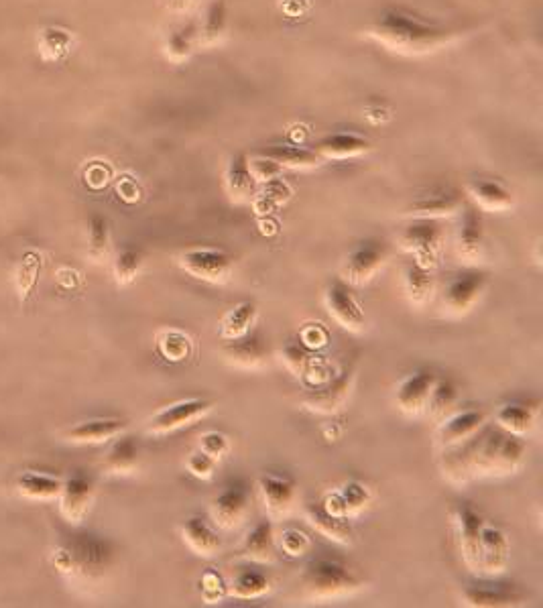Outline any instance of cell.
Wrapping results in <instances>:
<instances>
[{
	"instance_id": "7c38bea8",
	"label": "cell",
	"mask_w": 543,
	"mask_h": 608,
	"mask_svg": "<svg viewBox=\"0 0 543 608\" xmlns=\"http://www.w3.org/2000/svg\"><path fill=\"white\" fill-rule=\"evenodd\" d=\"M452 515L464 564L472 572H480V531L485 521L470 503H458Z\"/></svg>"
},
{
	"instance_id": "d590c367",
	"label": "cell",
	"mask_w": 543,
	"mask_h": 608,
	"mask_svg": "<svg viewBox=\"0 0 543 608\" xmlns=\"http://www.w3.org/2000/svg\"><path fill=\"white\" fill-rule=\"evenodd\" d=\"M74 47V33L66 27L49 25L39 33V53L49 64L62 62Z\"/></svg>"
},
{
	"instance_id": "8992f818",
	"label": "cell",
	"mask_w": 543,
	"mask_h": 608,
	"mask_svg": "<svg viewBox=\"0 0 543 608\" xmlns=\"http://www.w3.org/2000/svg\"><path fill=\"white\" fill-rule=\"evenodd\" d=\"M389 249L383 240H362L350 251L342 267V279L350 285L369 283L387 263Z\"/></svg>"
},
{
	"instance_id": "c3c4849f",
	"label": "cell",
	"mask_w": 543,
	"mask_h": 608,
	"mask_svg": "<svg viewBox=\"0 0 543 608\" xmlns=\"http://www.w3.org/2000/svg\"><path fill=\"white\" fill-rule=\"evenodd\" d=\"M279 545H281L283 554H287L289 558H301L310 552L312 541L306 533H301L299 529H285L281 533Z\"/></svg>"
},
{
	"instance_id": "7bdbcfd3",
	"label": "cell",
	"mask_w": 543,
	"mask_h": 608,
	"mask_svg": "<svg viewBox=\"0 0 543 608\" xmlns=\"http://www.w3.org/2000/svg\"><path fill=\"white\" fill-rule=\"evenodd\" d=\"M143 265H145L143 251L137 247H125L116 255L112 271L120 285H131L139 277Z\"/></svg>"
},
{
	"instance_id": "9a60e30c",
	"label": "cell",
	"mask_w": 543,
	"mask_h": 608,
	"mask_svg": "<svg viewBox=\"0 0 543 608\" xmlns=\"http://www.w3.org/2000/svg\"><path fill=\"white\" fill-rule=\"evenodd\" d=\"M462 220L456 234V255L466 265H476L485 253V224L476 206L462 208Z\"/></svg>"
},
{
	"instance_id": "4316f807",
	"label": "cell",
	"mask_w": 543,
	"mask_h": 608,
	"mask_svg": "<svg viewBox=\"0 0 543 608\" xmlns=\"http://www.w3.org/2000/svg\"><path fill=\"white\" fill-rule=\"evenodd\" d=\"M181 537L188 543L190 550L202 558H212L222 550V539L208 523L206 517H190L181 525Z\"/></svg>"
},
{
	"instance_id": "d6a6232c",
	"label": "cell",
	"mask_w": 543,
	"mask_h": 608,
	"mask_svg": "<svg viewBox=\"0 0 543 608\" xmlns=\"http://www.w3.org/2000/svg\"><path fill=\"white\" fill-rule=\"evenodd\" d=\"M141 450L133 436L120 434L104 456V468L110 474H131L139 468Z\"/></svg>"
},
{
	"instance_id": "ab89813d",
	"label": "cell",
	"mask_w": 543,
	"mask_h": 608,
	"mask_svg": "<svg viewBox=\"0 0 543 608\" xmlns=\"http://www.w3.org/2000/svg\"><path fill=\"white\" fill-rule=\"evenodd\" d=\"M281 358L285 362V367L293 375L304 377V375H308L310 371L316 369L320 356H316L312 348H308L306 344H301L299 340H289L281 350Z\"/></svg>"
},
{
	"instance_id": "7dc6e473",
	"label": "cell",
	"mask_w": 543,
	"mask_h": 608,
	"mask_svg": "<svg viewBox=\"0 0 543 608\" xmlns=\"http://www.w3.org/2000/svg\"><path fill=\"white\" fill-rule=\"evenodd\" d=\"M200 594H202L204 602H208V604L220 602L228 594V582L224 580V576L220 572L206 570L200 578Z\"/></svg>"
},
{
	"instance_id": "2e32d148",
	"label": "cell",
	"mask_w": 543,
	"mask_h": 608,
	"mask_svg": "<svg viewBox=\"0 0 543 608\" xmlns=\"http://www.w3.org/2000/svg\"><path fill=\"white\" fill-rule=\"evenodd\" d=\"M94 501V484L86 474H72L64 480L62 493H59V509L68 523L78 525L90 511Z\"/></svg>"
},
{
	"instance_id": "44dd1931",
	"label": "cell",
	"mask_w": 543,
	"mask_h": 608,
	"mask_svg": "<svg viewBox=\"0 0 543 608\" xmlns=\"http://www.w3.org/2000/svg\"><path fill=\"white\" fill-rule=\"evenodd\" d=\"M222 356L226 362L240 369H261L269 358V346L263 336L247 334L243 338L226 340L222 346Z\"/></svg>"
},
{
	"instance_id": "8fae6325",
	"label": "cell",
	"mask_w": 543,
	"mask_h": 608,
	"mask_svg": "<svg viewBox=\"0 0 543 608\" xmlns=\"http://www.w3.org/2000/svg\"><path fill=\"white\" fill-rule=\"evenodd\" d=\"M489 283V275L480 269H466L458 273L444 291V306L448 312L456 316L468 314L480 295L485 293Z\"/></svg>"
},
{
	"instance_id": "5b68a950",
	"label": "cell",
	"mask_w": 543,
	"mask_h": 608,
	"mask_svg": "<svg viewBox=\"0 0 543 608\" xmlns=\"http://www.w3.org/2000/svg\"><path fill=\"white\" fill-rule=\"evenodd\" d=\"M212 401L208 399H184L171 403L163 409H159L147 423V432L153 436H167L177 430H184L206 417L212 411Z\"/></svg>"
},
{
	"instance_id": "681fc988",
	"label": "cell",
	"mask_w": 543,
	"mask_h": 608,
	"mask_svg": "<svg viewBox=\"0 0 543 608\" xmlns=\"http://www.w3.org/2000/svg\"><path fill=\"white\" fill-rule=\"evenodd\" d=\"M198 450H202L204 454H208L210 458H214V460L218 462V460H222V458L228 454L230 442H228V438H226L224 434H220V432H206V434L200 438Z\"/></svg>"
},
{
	"instance_id": "11a10c76",
	"label": "cell",
	"mask_w": 543,
	"mask_h": 608,
	"mask_svg": "<svg viewBox=\"0 0 543 608\" xmlns=\"http://www.w3.org/2000/svg\"><path fill=\"white\" fill-rule=\"evenodd\" d=\"M365 116L371 120V123L379 125V123H385V120H389V110L383 108L379 102H371L365 108Z\"/></svg>"
},
{
	"instance_id": "74e56055",
	"label": "cell",
	"mask_w": 543,
	"mask_h": 608,
	"mask_svg": "<svg viewBox=\"0 0 543 608\" xmlns=\"http://www.w3.org/2000/svg\"><path fill=\"white\" fill-rule=\"evenodd\" d=\"M271 590V580L267 574L259 570H240L234 574V578L228 582V594L240 600H255L265 596Z\"/></svg>"
},
{
	"instance_id": "e0dca14e",
	"label": "cell",
	"mask_w": 543,
	"mask_h": 608,
	"mask_svg": "<svg viewBox=\"0 0 543 608\" xmlns=\"http://www.w3.org/2000/svg\"><path fill=\"white\" fill-rule=\"evenodd\" d=\"M487 423V413L482 409H464L458 413H450L442 419L438 430V442L444 448H456L474 438L482 425Z\"/></svg>"
},
{
	"instance_id": "f1b7e54d",
	"label": "cell",
	"mask_w": 543,
	"mask_h": 608,
	"mask_svg": "<svg viewBox=\"0 0 543 608\" xmlns=\"http://www.w3.org/2000/svg\"><path fill=\"white\" fill-rule=\"evenodd\" d=\"M306 519L318 533H322L330 541L340 543V545H350L352 543L354 531H352V525H350L348 517H338V515L328 513L322 507V503H310L306 507Z\"/></svg>"
},
{
	"instance_id": "f5cc1de1",
	"label": "cell",
	"mask_w": 543,
	"mask_h": 608,
	"mask_svg": "<svg viewBox=\"0 0 543 608\" xmlns=\"http://www.w3.org/2000/svg\"><path fill=\"white\" fill-rule=\"evenodd\" d=\"M299 342H301V344H306V346L312 348V350L322 348V346H326V342H328V332H326V328H322L320 324H310V326H306L304 330H301Z\"/></svg>"
},
{
	"instance_id": "d4e9b609",
	"label": "cell",
	"mask_w": 543,
	"mask_h": 608,
	"mask_svg": "<svg viewBox=\"0 0 543 608\" xmlns=\"http://www.w3.org/2000/svg\"><path fill=\"white\" fill-rule=\"evenodd\" d=\"M224 188H226L228 198L236 204L247 202L255 196L257 181L251 173L247 155L238 153V155L230 157V161L226 165V171H224Z\"/></svg>"
},
{
	"instance_id": "52a82bcc",
	"label": "cell",
	"mask_w": 543,
	"mask_h": 608,
	"mask_svg": "<svg viewBox=\"0 0 543 608\" xmlns=\"http://www.w3.org/2000/svg\"><path fill=\"white\" fill-rule=\"evenodd\" d=\"M527 594L511 582L480 580L462 588V602L472 608H509L521 606Z\"/></svg>"
},
{
	"instance_id": "60d3db41",
	"label": "cell",
	"mask_w": 543,
	"mask_h": 608,
	"mask_svg": "<svg viewBox=\"0 0 543 608\" xmlns=\"http://www.w3.org/2000/svg\"><path fill=\"white\" fill-rule=\"evenodd\" d=\"M456 401H458V389L456 385L450 381V379H438L432 393H430V399H428V405H426V413L436 419V421H442L446 419L454 407H456Z\"/></svg>"
},
{
	"instance_id": "f546056e",
	"label": "cell",
	"mask_w": 543,
	"mask_h": 608,
	"mask_svg": "<svg viewBox=\"0 0 543 608\" xmlns=\"http://www.w3.org/2000/svg\"><path fill=\"white\" fill-rule=\"evenodd\" d=\"M537 417V401H511L499 407L495 419L499 430L513 434V436H525L533 430Z\"/></svg>"
},
{
	"instance_id": "836d02e7",
	"label": "cell",
	"mask_w": 543,
	"mask_h": 608,
	"mask_svg": "<svg viewBox=\"0 0 543 608\" xmlns=\"http://www.w3.org/2000/svg\"><path fill=\"white\" fill-rule=\"evenodd\" d=\"M64 480L53 474L27 470L17 478V489L23 497L35 499V501H51L57 499L62 493Z\"/></svg>"
},
{
	"instance_id": "603a6c76",
	"label": "cell",
	"mask_w": 543,
	"mask_h": 608,
	"mask_svg": "<svg viewBox=\"0 0 543 608\" xmlns=\"http://www.w3.org/2000/svg\"><path fill=\"white\" fill-rule=\"evenodd\" d=\"M127 421L116 419V417H96L88 421H80L66 432V440L80 446H94L104 444L120 434H125Z\"/></svg>"
},
{
	"instance_id": "db71d44e",
	"label": "cell",
	"mask_w": 543,
	"mask_h": 608,
	"mask_svg": "<svg viewBox=\"0 0 543 608\" xmlns=\"http://www.w3.org/2000/svg\"><path fill=\"white\" fill-rule=\"evenodd\" d=\"M322 507H324L328 513H332V515L348 517V519H350L348 509H346V505H344V499H342L340 491H330V493H326L324 499H322Z\"/></svg>"
},
{
	"instance_id": "6da1fadb",
	"label": "cell",
	"mask_w": 543,
	"mask_h": 608,
	"mask_svg": "<svg viewBox=\"0 0 543 608\" xmlns=\"http://www.w3.org/2000/svg\"><path fill=\"white\" fill-rule=\"evenodd\" d=\"M362 33L383 49L405 57L436 53L460 37L458 27L407 7L381 11Z\"/></svg>"
},
{
	"instance_id": "7a4b0ae2",
	"label": "cell",
	"mask_w": 543,
	"mask_h": 608,
	"mask_svg": "<svg viewBox=\"0 0 543 608\" xmlns=\"http://www.w3.org/2000/svg\"><path fill=\"white\" fill-rule=\"evenodd\" d=\"M466 444L462 460L456 458L454 472L464 476H485V474H509L515 472L525 458L527 446L521 436L507 434L503 430L489 432L482 438H470Z\"/></svg>"
},
{
	"instance_id": "1f68e13d",
	"label": "cell",
	"mask_w": 543,
	"mask_h": 608,
	"mask_svg": "<svg viewBox=\"0 0 543 608\" xmlns=\"http://www.w3.org/2000/svg\"><path fill=\"white\" fill-rule=\"evenodd\" d=\"M228 31V3L226 0H210L202 21H198V45H218Z\"/></svg>"
},
{
	"instance_id": "e575fe53",
	"label": "cell",
	"mask_w": 543,
	"mask_h": 608,
	"mask_svg": "<svg viewBox=\"0 0 543 608\" xmlns=\"http://www.w3.org/2000/svg\"><path fill=\"white\" fill-rule=\"evenodd\" d=\"M257 155H263L275 161L281 169H314L322 165L320 155L308 147H295V145H275L261 149Z\"/></svg>"
},
{
	"instance_id": "ba28073f",
	"label": "cell",
	"mask_w": 543,
	"mask_h": 608,
	"mask_svg": "<svg viewBox=\"0 0 543 608\" xmlns=\"http://www.w3.org/2000/svg\"><path fill=\"white\" fill-rule=\"evenodd\" d=\"M326 308L330 316L346 330L350 332H360L367 324L365 310L358 303L352 285L346 283L342 277H336L328 283L326 293H324Z\"/></svg>"
},
{
	"instance_id": "4fadbf2b",
	"label": "cell",
	"mask_w": 543,
	"mask_h": 608,
	"mask_svg": "<svg viewBox=\"0 0 543 608\" xmlns=\"http://www.w3.org/2000/svg\"><path fill=\"white\" fill-rule=\"evenodd\" d=\"M464 208V196L456 188H438L424 196H417L405 210L413 220H442L450 218Z\"/></svg>"
},
{
	"instance_id": "ffe728a7",
	"label": "cell",
	"mask_w": 543,
	"mask_h": 608,
	"mask_svg": "<svg viewBox=\"0 0 543 608\" xmlns=\"http://www.w3.org/2000/svg\"><path fill=\"white\" fill-rule=\"evenodd\" d=\"M466 194L476 208L487 212H507L513 208V192L491 177H474L466 184Z\"/></svg>"
},
{
	"instance_id": "b9f144b4",
	"label": "cell",
	"mask_w": 543,
	"mask_h": 608,
	"mask_svg": "<svg viewBox=\"0 0 543 608\" xmlns=\"http://www.w3.org/2000/svg\"><path fill=\"white\" fill-rule=\"evenodd\" d=\"M157 350L169 362H181L192 354V340L181 330L169 328L157 336Z\"/></svg>"
},
{
	"instance_id": "8d00e7d4",
	"label": "cell",
	"mask_w": 543,
	"mask_h": 608,
	"mask_svg": "<svg viewBox=\"0 0 543 608\" xmlns=\"http://www.w3.org/2000/svg\"><path fill=\"white\" fill-rule=\"evenodd\" d=\"M257 303L255 301H243L234 306L220 324V338L222 340H234V338H243L247 336L255 322H257Z\"/></svg>"
},
{
	"instance_id": "484cf974",
	"label": "cell",
	"mask_w": 543,
	"mask_h": 608,
	"mask_svg": "<svg viewBox=\"0 0 543 608\" xmlns=\"http://www.w3.org/2000/svg\"><path fill=\"white\" fill-rule=\"evenodd\" d=\"M259 495L271 515H283L295 501V482L279 474H261L257 480Z\"/></svg>"
},
{
	"instance_id": "9f6ffc18",
	"label": "cell",
	"mask_w": 543,
	"mask_h": 608,
	"mask_svg": "<svg viewBox=\"0 0 543 608\" xmlns=\"http://www.w3.org/2000/svg\"><path fill=\"white\" fill-rule=\"evenodd\" d=\"M198 3L200 0H165V7L175 15H184L190 13Z\"/></svg>"
},
{
	"instance_id": "bcb514c9",
	"label": "cell",
	"mask_w": 543,
	"mask_h": 608,
	"mask_svg": "<svg viewBox=\"0 0 543 608\" xmlns=\"http://www.w3.org/2000/svg\"><path fill=\"white\" fill-rule=\"evenodd\" d=\"M342 499H344V505L348 509V515H358L362 509H367L369 503H371V493L365 484H360L356 480L352 482H346L342 489H338Z\"/></svg>"
},
{
	"instance_id": "83f0119b",
	"label": "cell",
	"mask_w": 543,
	"mask_h": 608,
	"mask_svg": "<svg viewBox=\"0 0 543 608\" xmlns=\"http://www.w3.org/2000/svg\"><path fill=\"white\" fill-rule=\"evenodd\" d=\"M200 49L198 45V21H184L167 31L163 53L173 64H184Z\"/></svg>"
},
{
	"instance_id": "7402d4cb",
	"label": "cell",
	"mask_w": 543,
	"mask_h": 608,
	"mask_svg": "<svg viewBox=\"0 0 543 608\" xmlns=\"http://www.w3.org/2000/svg\"><path fill=\"white\" fill-rule=\"evenodd\" d=\"M322 161H344L371 153L373 143L356 133H330L312 147Z\"/></svg>"
},
{
	"instance_id": "cb8c5ba5",
	"label": "cell",
	"mask_w": 543,
	"mask_h": 608,
	"mask_svg": "<svg viewBox=\"0 0 543 608\" xmlns=\"http://www.w3.org/2000/svg\"><path fill=\"white\" fill-rule=\"evenodd\" d=\"M354 377H356V367L354 364H348V367L334 381H330L324 389L308 395L304 399V405L318 413H334L348 399Z\"/></svg>"
},
{
	"instance_id": "3957f363",
	"label": "cell",
	"mask_w": 543,
	"mask_h": 608,
	"mask_svg": "<svg viewBox=\"0 0 543 608\" xmlns=\"http://www.w3.org/2000/svg\"><path fill=\"white\" fill-rule=\"evenodd\" d=\"M301 584H304V590L308 592L310 598L326 600V598L348 596L360 590L365 586V580H362V576L356 570L348 568L346 564L322 558L306 566L304 574H301Z\"/></svg>"
},
{
	"instance_id": "d6986e66",
	"label": "cell",
	"mask_w": 543,
	"mask_h": 608,
	"mask_svg": "<svg viewBox=\"0 0 543 608\" xmlns=\"http://www.w3.org/2000/svg\"><path fill=\"white\" fill-rule=\"evenodd\" d=\"M509 537L493 525H482L480 531V572L495 578L507 570L509 564Z\"/></svg>"
},
{
	"instance_id": "816d5d0a",
	"label": "cell",
	"mask_w": 543,
	"mask_h": 608,
	"mask_svg": "<svg viewBox=\"0 0 543 608\" xmlns=\"http://www.w3.org/2000/svg\"><path fill=\"white\" fill-rule=\"evenodd\" d=\"M249 167H251V173L257 184L259 181H271L273 177H277L283 171L275 161H271L263 155H255L253 159H249Z\"/></svg>"
},
{
	"instance_id": "9c48e42d",
	"label": "cell",
	"mask_w": 543,
	"mask_h": 608,
	"mask_svg": "<svg viewBox=\"0 0 543 608\" xmlns=\"http://www.w3.org/2000/svg\"><path fill=\"white\" fill-rule=\"evenodd\" d=\"M72 556L74 562V574H100L106 570L114 558V547L108 539L92 535V533H82L74 537L70 543L64 545Z\"/></svg>"
},
{
	"instance_id": "277c9868",
	"label": "cell",
	"mask_w": 543,
	"mask_h": 608,
	"mask_svg": "<svg viewBox=\"0 0 543 608\" xmlns=\"http://www.w3.org/2000/svg\"><path fill=\"white\" fill-rule=\"evenodd\" d=\"M401 249L413 255V263L436 269L442 259L444 247V230L440 228L438 220H413L399 236Z\"/></svg>"
},
{
	"instance_id": "30bf717a",
	"label": "cell",
	"mask_w": 543,
	"mask_h": 608,
	"mask_svg": "<svg viewBox=\"0 0 543 608\" xmlns=\"http://www.w3.org/2000/svg\"><path fill=\"white\" fill-rule=\"evenodd\" d=\"M179 267L200 281L224 283L232 275L234 261L218 249H190L179 257Z\"/></svg>"
},
{
	"instance_id": "f35d334b",
	"label": "cell",
	"mask_w": 543,
	"mask_h": 608,
	"mask_svg": "<svg viewBox=\"0 0 543 608\" xmlns=\"http://www.w3.org/2000/svg\"><path fill=\"white\" fill-rule=\"evenodd\" d=\"M434 285L436 279L432 269H426L417 263H411L405 269V293L413 306H424L434 291Z\"/></svg>"
},
{
	"instance_id": "f6af8a7d",
	"label": "cell",
	"mask_w": 543,
	"mask_h": 608,
	"mask_svg": "<svg viewBox=\"0 0 543 608\" xmlns=\"http://www.w3.org/2000/svg\"><path fill=\"white\" fill-rule=\"evenodd\" d=\"M41 271V257L35 253H29L23 257V261L17 267V289L21 293V297H29V293L33 291L37 277Z\"/></svg>"
},
{
	"instance_id": "ee69618b",
	"label": "cell",
	"mask_w": 543,
	"mask_h": 608,
	"mask_svg": "<svg viewBox=\"0 0 543 608\" xmlns=\"http://www.w3.org/2000/svg\"><path fill=\"white\" fill-rule=\"evenodd\" d=\"M110 253V228L104 216H90L88 220V257L102 263Z\"/></svg>"
},
{
	"instance_id": "ac0fdd59",
	"label": "cell",
	"mask_w": 543,
	"mask_h": 608,
	"mask_svg": "<svg viewBox=\"0 0 543 608\" xmlns=\"http://www.w3.org/2000/svg\"><path fill=\"white\" fill-rule=\"evenodd\" d=\"M212 519L222 529H232L247 517L249 491L243 484H228L212 501Z\"/></svg>"
},
{
	"instance_id": "4dcf8cb0",
	"label": "cell",
	"mask_w": 543,
	"mask_h": 608,
	"mask_svg": "<svg viewBox=\"0 0 543 608\" xmlns=\"http://www.w3.org/2000/svg\"><path fill=\"white\" fill-rule=\"evenodd\" d=\"M240 556L267 564L275 560V535H273V523L271 521H259L240 543Z\"/></svg>"
},
{
	"instance_id": "f907efd6",
	"label": "cell",
	"mask_w": 543,
	"mask_h": 608,
	"mask_svg": "<svg viewBox=\"0 0 543 608\" xmlns=\"http://www.w3.org/2000/svg\"><path fill=\"white\" fill-rule=\"evenodd\" d=\"M216 460L210 458L208 454H204L202 450H196L194 454H190V458L186 460V468L192 476L200 478V480H208L214 476V470H216Z\"/></svg>"
},
{
	"instance_id": "5bb4252c",
	"label": "cell",
	"mask_w": 543,
	"mask_h": 608,
	"mask_svg": "<svg viewBox=\"0 0 543 608\" xmlns=\"http://www.w3.org/2000/svg\"><path fill=\"white\" fill-rule=\"evenodd\" d=\"M438 377L434 371H415L411 375H407L395 391V403L399 407L401 413L409 415V417H417L421 413H426V405L430 399V393L436 385Z\"/></svg>"
}]
</instances>
